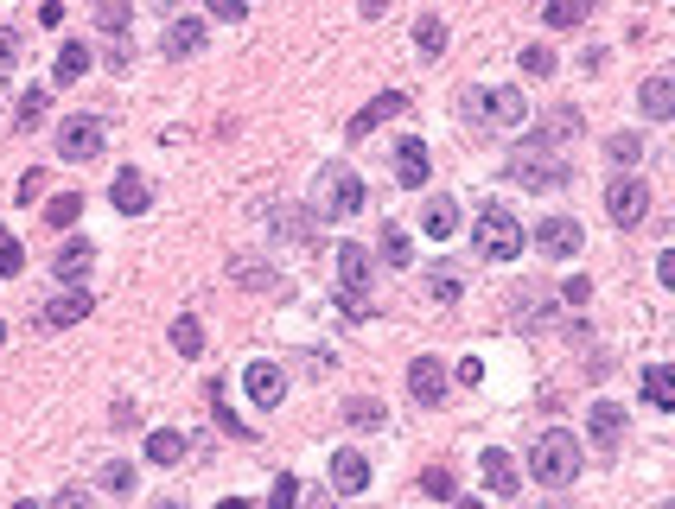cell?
I'll return each instance as SVG.
<instances>
[{
    "label": "cell",
    "mask_w": 675,
    "mask_h": 509,
    "mask_svg": "<svg viewBox=\"0 0 675 509\" xmlns=\"http://www.w3.org/2000/svg\"><path fill=\"white\" fill-rule=\"evenodd\" d=\"M402 109H408V96H402V90H383V96H370V102H363V109L351 115V128H344V134L363 140V134H376V128H383V121H395Z\"/></svg>",
    "instance_id": "4fadbf2b"
},
{
    "label": "cell",
    "mask_w": 675,
    "mask_h": 509,
    "mask_svg": "<svg viewBox=\"0 0 675 509\" xmlns=\"http://www.w3.org/2000/svg\"><path fill=\"white\" fill-rule=\"evenodd\" d=\"M300 509H338V503L325 497V490H306V497H300Z\"/></svg>",
    "instance_id": "11a10c76"
},
{
    "label": "cell",
    "mask_w": 675,
    "mask_h": 509,
    "mask_svg": "<svg viewBox=\"0 0 675 509\" xmlns=\"http://www.w3.org/2000/svg\"><path fill=\"white\" fill-rule=\"evenodd\" d=\"M338 255V280H344V293H370V280H376V261H370V249H357V242H344V249H332Z\"/></svg>",
    "instance_id": "e0dca14e"
},
{
    "label": "cell",
    "mask_w": 675,
    "mask_h": 509,
    "mask_svg": "<svg viewBox=\"0 0 675 509\" xmlns=\"http://www.w3.org/2000/svg\"><path fill=\"white\" fill-rule=\"evenodd\" d=\"M529 471H535V484H548V490H567L580 478V440L567 427H548L542 440L529 446Z\"/></svg>",
    "instance_id": "3957f363"
},
{
    "label": "cell",
    "mask_w": 675,
    "mask_h": 509,
    "mask_svg": "<svg viewBox=\"0 0 675 509\" xmlns=\"http://www.w3.org/2000/svg\"><path fill=\"white\" fill-rule=\"evenodd\" d=\"M663 509H675V503H663Z\"/></svg>",
    "instance_id": "e7e4bbea"
},
{
    "label": "cell",
    "mask_w": 675,
    "mask_h": 509,
    "mask_svg": "<svg viewBox=\"0 0 675 509\" xmlns=\"http://www.w3.org/2000/svg\"><path fill=\"white\" fill-rule=\"evenodd\" d=\"M109 204L121 210V217H141V210L153 204V191H147V179H141L134 166H121V172H115V185H109Z\"/></svg>",
    "instance_id": "d6986e66"
},
{
    "label": "cell",
    "mask_w": 675,
    "mask_h": 509,
    "mask_svg": "<svg viewBox=\"0 0 675 509\" xmlns=\"http://www.w3.org/2000/svg\"><path fill=\"white\" fill-rule=\"evenodd\" d=\"M383 401H370V395H351V401H344V427H363V433H370V427H383Z\"/></svg>",
    "instance_id": "f546056e"
},
{
    "label": "cell",
    "mask_w": 675,
    "mask_h": 509,
    "mask_svg": "<svg viewBox=\"0 0 675 509\" xmlns=\"http://www.w3.org/2000/svg\"><path fill=\"white\" fill-rule=\"evenodd\" d=\"M395 179L408 191H421L434 179V160H427V140H395Z\"/></svg>",
    "instance_id": "ac0fdd59"
},
{
    "label": "cell",
    "mask_w": 675,
    "mask_h": 509,
    "mask_svg": "<svg viewBox=\"0 0 675 509\" xmlns=\"http://www.w3.org/2000/svg\"><path fill=\"white\" fill-rule=\"evenodd\" d=\"M39 191H45V172H26V179H20V198L32 204V198H39Z\"/></svg>",
    "instance_id": "db71d44e"
},
{
    "label": "cell",
    "mask_w": 675,
    "mask_h": 509,
    "mask_svg": "<svg viewBox=\"0 0 675 509\" xmlns=\"http://www.w3.org/2000/svg\"><path fill=\"white\" fill-rule=\"evenodd\" d=\"M446 389H453V376H446L440 357H414V363H408V395L421 401V408H440Z\"/></svg>",
    "instance_id": "9c48e42d"
},
{
    "label": "cell",
    "mask_w": 675,
    "mask_h": 509,
    "mask_svg": "<svg viewBox=\"0 0 675 509\" xmlns=\"http://www.w3.org/2000/svg\"><path fill=\"white\" fill-rule=\"evenodd\" d=\"M20 268H26V249H20V236H13V230H0V280H13Z\"/></svg>",
    "instance_id": "ab89813d"
},
{
    "label": "cell",
    "mask_w": 675,
    "mask_h": 509,
    "mask_svg": "<svg viewBox=\"0 0 675 509\" xmlns=\"http://www.w3.org/2000/svg\"><path fill=\"white\" fill-rule=\"evenodd\" d=\"M242 395H249V408H281L287 370H281V363H268V357H255L249 370H242Z\"/></svg>",
    "instance_id": "ba28073f"
},
{
    "label": "cell",
    "mask_w": 675,
    "mask_h": 509,
    "mask_svg": "<svg viewBox=\"0 0 675 509\" xmlns=\"http://www.w3.org/2000/svg\"><path fill=\"white\" fill-rule=\"evenodd\" d=\"M478 471H484V484H491L497 497H516V484H523V471L510 465L504 446H484V452H478Z\"/></svg>",
    "instance_id": "44dd1931"
},
{
    "label": "cell",
    "mask_w": 675,
    "mask_h": 509,
    "mask_svg": "<svg viewBox=\"0 0 675 509\" xmlns=\"http://www.w3.org/2000/svg\"><path fill=\"white\" fill-rule=\"evenodd\" d=\"M160 51H166V58H198V51H204V20H172Z\"/></svg>",
    "instance_id": "cb8c5ba5"
},
{
    "label": "cell",
    "mask_w": 675,
    "mask_h": 509,
    "mask_svg": "<svg viewBox=\"0 0 675 509\" xmlns=\"http://www.w3.org/2000/svg\"><path fill=\"white\" fill-rule=\"evenodd\" d=\"M656 280H663V287H675V249L656 255Z\"/></svg>",
    "instance_id": "816d5d0a"
},
{
    "label": "cell",
    "mask_w": 675,
    "mask_h": 509,
    "mask_svg": "<svg viewBox=\"0 0 675 509\" xmlns=\"http://www.w3.org/2000/svg\"><path fill=\"white\" fill-rule=\"evenodd\" d=\"M90 268H96V249H90L83 236H71L58 255H51V274H58L64 287H83V280H90Z\"/></svg>",
    "instance_id": "2e32d148"
},
{
    "label": "cell",
    "mask_w": 675,
    "mask_h": 509,
    "mask_svg": "<svg viewBox=\"0 0 675 509\" xmlns=\"http://www.w3.org/2000/svg\"><path fill=\"white\" fill-rule=\"evenodd\" d=\"M414 51H421V58H440L446 51V20L440 13H421V20H414Z\"/></svg>",
    "instance_id": "f1b7e54d"
},
{
    "label": "cell",
    "mask_w": 675,
    "mask_h": 509,
    "mask_svg": "<svg viewBox=\"0 0 675 509\" xmlns=\"http://www.w3.org/2000/svg\"><path fill=\"white\" fill-rule=\"evenodd\" d=\"M51 509H96V503H90V490H58Z\"/></svg>",
    "instance_id": "7dc6e473"
},
{
    "label": "cell",
    "mask_w": 675,
    "mask_h": 509,
    "mask_svg": "<svg viewBox=\"0 0 675 509\" xmlns=\"http://www.w3.org/2000/svg\"><path fill=\"white\" fill-rule=\"evenodd\" d=\"M268 509H300V478H293V471H281V478H274Z\"/></svg>",
    "instance_id": "60d3db41"
},
{
    "label": "cell",
    "mask_w": 675,
    "mask_h": 509,
    "mask_svg": "<svg viewBox=\"0 0 675 509\" xmlns=\"http://www.w3.org/2000/svg\"><path fill=\"white\" fill-rule=\"evenodd\" d=\"M421 230L434 236V242H446V236L459 230V210H453V204H434V210H427V217H421Z\"/></svg>",
    "instance_id": "f35d334b"
},
{
    "label": "cell",
    "mask_w": 675,
    "mask_h": 509,
    "mask_svg": "<svg viewBox=\"0 0 675 509\" xmlns=\"http://www.w3.org/2000/svg\"><path fill=\"white\" fill-rule=\"evenodd\" d=\"M185 452H192V440H185V433H172V427H153V433H147V459H153V465H185Z\"/></svg>",
    "instance_id": "d4e9b609"
},
{
    "label": "cell",
    "mask_w": 675,
    "mask_h": 509,
    "mask_svg": "<svg viewBox=\"0 0 675 509\" xmlns=\"http://www.w3.org/2000/svg\"><path fill=\"white\" fill-rule=\"evenodd\" d=\"M109 64H115V70H128V64H134V45H128V39H115V45H109Z\"/></svg>",
    "instance_id": "f907efd6"
},
{
    "label": "cell",
    "mask_w": 675,
    "mask_h": 509,
    "mask_svg": "<svg viewBox=\"0 0 675 509\" xmlns=\"http://www.w3.org/2000/svg\"><path fill=\"white\" fill-rule=\"evenodd\" d=\"M332 490H344V497H363V490H370V459H363V452H332Z\"/></svg>",
    "instance_id": "ffe728a7"
},
{
    "label": "cell",
    "mask_w": 675,
    "mask_h": 509,
    "mask_svg": "<svg viewBox=\"0 0 675 509\" xmlns=\"http://www.w3.org/2000/svg\"><path fill=\"white\" fill-rule=\"evenodd\" d=\"M211 13H217V20H249V0H211Z\"/></svg>",
    "instance_id": "bcb514c9"
},
{
    "label": "cell",
    "mask_w": 675,
    "mask_h": 509,
    "mask_svg": "<svg viewBox=\"0 0 675 509\" xmlns=\"http://www.w3.org/2000/svg\"><path fill=\"white\" fill-rule=\"evenodd\" d=\"M128 20H134V0H96V26L109 32V39H121Z\"/></svg>",
    "instance_id": "d6a6232c"
},
{
    "label": "cell",
    "mask_w": 675,
    "mask_h": 509,
    "mask_svg": "<svg viewBox=\"0 0 675 509\" xmlns=\"http://www.w3.org/2000/svg\"><path fill=\"white\" fill-rule=\"evenodd\" d=\"M605 217H612L618 230H637V223L650 217V185L644 179H612L605 185Z\"/></svg>",
    "instance_id": "52a82bcc"
},
{
    "label": "cell",
    "mask_w": 675,
    "mask_h": 509,
    "mask_svg": "<svg viewBox=\"0 0 675 509\" xmlns=\"http://www.w3.org/2000/svg\"><path fill=\"white\" fill-rule=\"evenodd\" d=\"M586 427H593V446L599 452H618L625 446V408H618V401H593V408H586Z\"/></svg>",
    "instance_id": "7c38bea8"
},
{
    "label": "cell",
    "mask_w": 675,
    "mask_h": 509,
    "mask_svg": "<svg viewBox=\"0 0 675 509\" xmlns=\"http://www.w3.org/2000/svg\"><path fill=\"white\" fill-rule=\"evenodd\" d=\"M523 70H529V77H548V70H555V51H548V45H523Z\"/></svg>",
    "instance_id": "ee69618b"
},
{
    "label": "cell",
    "mask_w": 675,
    "mask_h": 509,
    "mask_svg": "<svg viewBox=\"0 0 675 509\" xmlns=\"http://www.w3.org/2000/svg\"><path fill=\"white\" fill-rule=\"evenodd\" d=\"M274 230H281V236H293V242H306V249H313L325 223L313 217V210H274Z\"/></svg>",
    "instance_id": "484cf974"
},
{
    "label": "cell",
    "mask_w": 675,
    "mask_h": 509,
    "mask_svg": "<svg viewBox=\"0 0 675 509\" xmlns=\"http://www.w3.org/2000/svg\"><path fill=\"white\" fill-rule=\"evenodd\" d=\"M51 147H58V160H71V166L96 160V153H102V121L96 115H64L58 134H51Z\"/></svg>",
    "instance_id": "8992f818"
},
{
    "label": "cell",
    "mask_w": 675,
    "mask_h": 509,
    "mask_svg": "<svg viewBox=\"0 0 675 509\" xmlns=\"http://www.w3.org/2000/svg\"><path fill=\"white\" fill-rule=\"evenodd\" d=\"M217 509H255V503H249V497H223Z\"/></svg>",
    "instance_id": "6f0895ef"
},
{
    "label": "cell",
    "mask_w": 675,
    "mask_h": 509,
    "mask_svg": "<svg viewBox=\"0 0 675 509\" xmlns=\"http://www.w3.org/2000/svg\"><path fill=\"white\" fill-rule=\"evenodd\" d=\"M421 490H427V497H440V503H453V497H459V478H453L446 465H427V471H421Z\"/></svg>",
    "instance_id": "74e56055"
},
{
    "label": "cell",
    "mask_w": 675,
    "mask_h": 509,
    "mask_svg": "<svg viewBox=\"0 0 675 509\" xmlns=\"http://www.w3.org/2000/svg\"><path fill=\"white\" fill-rule=\"evenodd\" d=\"M230 280L242 293H281V268L262 255H230Z\"/></svg>",
    "instance_id": "5bb4252c"
},
{
    "label": "cell",
    "mask_w": 675,
    "mask_h": 509,
    "mask_svg": "<svg viewBox=\"0 0 675 509\" xmlns=\"http://www.w3.org/2000/svg\"><path fill=\"white\" fill-rule=\"evenodd\" d=\"M13 509H39V503H13Z\"/></svg>",
    "instance_id": "6125c7cd"
},
{
    "label": "cell",
    "mask_w": 675,
    "mask_h": 509,
    "mask_svg": "<svg viewBox=\"0 0 675 509\" xmlns=\"http://www.w3.org/2000/svg\"><path fill=\"white\" fill-rule=\"evenodd\" d=\"M472 236H478V255L484 261H516V255H523V223H516L504 204L478 210V230Z\"/></svg>",
    "instance_id": "5b68a950"
},
{
    "label": "cell",
    "mask_w": 675,
    "mask_h": 509,
    "mask_svg": "<svg viewBox=\"0 0 675 509\" xmlns=\"http://www.w3.org/2000/svg\"><path fill=\"white\" fill-rule=\"evenodd\" d=\"M453 509H484V503L478 497H453Z\"/></svg>",
    "instance_id": "680465c9"
},
{
    "label": "cell",
    "mask_w": 675,
    "mask_h": 509,
    "mask_svg": "<svg viewBox=\"0 0 675 509\" xmlns=\"http://www.w3.org/2000/svg\"><path fill=\"white\" fill-rule=\"evenodd\" d=\"M535 249H542V255H580L586 230L574 217H542V223H535Z\"/></svg>",
    "instance_id": "8fae6325"
},
{
    "label": "cell",
    "mask_w": 675,
    "mask_h": 509,
    "mask_svg": "<svg viewBox=\"0 0 675 509\" xmlns=\"http://www.w3.org/2000/svg\"><path fill=\"white\" fill-rule=\"evenodd\" d=\"M472 128H529V96L523 90H472L465 96Z\"/></svg>",
    "instance_id": "277c9868"
},
{
    "label": "cell",
    "mask_w": 675,
    "mask_h": 509,
    "mask_svg": "<svg viewBox=\"0 0 675 509\" xmlns=\"http://www.w3.org/2000/svg\"><path fill=\"white\" fill-rule=\"evenodd\" d=\"M637 109H644L650 121H669L675 115V77H644L637 83Z\"/></svg>",
    "instance_id": "603a6c76"
},
{
    "label": "cell",
    "mask_w": 675,
    "mask_h": 509,
    "mask_svg": "<svg viewBox=\"0 0 675 509\" xmlns=\"http://www.w3.org/2000/svg\"><path fill=\"white\" fill-rule=\"evenodd\" d=\"M96 312V300H90V287H64V293H51L45 300V312H39V325L45 331H64V325H83Z\"/></svg>",
    "instance_id": "30bf717a"
},
{
    "label": "cell",
    "mask_w": 675,
    "mask_h": 509,
    "mask_svg": "<svg viewBox=\"0 0 675 509\" xmlns=\"http://www.w3.org/2000/svg\"><path fill=\"white\" fill-rule=\"evenodd\" d=\"M153 509H185V503H153Z\"/></svg>",
    "instance_id": "94428289"
},
{
    "label": "cell",
    "mask_w": 675,
    "mask_h": 509,
    "mask_svg": "<svg viewBox=\"0 0 675 509\" xmlns=\"http://www.w3.org/2000/svg\"><path fill=\"white\" fill-rule=\"evenodd\" d=\"M542 20L548 26H580V20H593V0H548V7H542Z\"/></svg>",
    "instance_id": "4dcf8cb0"
},
{
    "label": "cell",
    "mask_w": 675,
    "mask_h": 509,
    "mask_svg": "<svg viewBox=\"0 0 675 509\" xmlns=\"http://www.w3.org/2000/svg\"><path fill=\"white\" fill-rule=\"evenodd\" d=\"M211 408H217V427H223V433H236V440H255V427L230 408V401H223V382H211Z\"/></svg>",
    "instance_id": "836d02e7"
},
{
    "label": "cell",
    "mask_w": 675,
    "mask_h": 509,
    "mask_svg": "<svg viewBox=\"0 0 675 509\" xmlns=\"http://www.w3.org/2000/svg\"><path fill=\"white\" fill-rule=\"evenodd\" d=\"M586 134V115L580 109H548L542 121H535V147H567V140H580Z\"/></svg>",
    "instance_id": "9a60e30c"
},
{
    "label": "cell",
    "mask_w": 675,
    "mask_h": 509,
    "mask_svg": "<svg viewBox=\"0 0 675 509\" xmlns=\"http://www.w3.org/2000/svg\"><path fill=\"white\" fill-rule=\"evenodd\" d=\"M427 287H434V300H440V306H459V293H465V280H459V268H446V261H440V268H434V274H427Z\"/></svg>",
    "instance_id": "d590c367"
},
{
    "label": "cell",
    "mask_w": 675,
    "mask_h": 509,
    "mask_svg": "<svg viewBox=\"0 0 675 509\" xmlns=\"http://www.w3.org/2000/svg\"><path fill=\"white\" fill-rule=\"evenodd\" d=\"M172 350H179V357H204V319L198 312H179V319H172Z\"/></svg>",
    "instance_id": "83f0119b"
},
{
    "label": "cell",
    "mask_w": 675,
    "mask_h": 509,
    "mask_svg": "<svg viewBox=\"0 0 675 509\" xmlns=\"http://www.w3.org/2000/svg\"><path fill=\"white\" fill-rule=\"evenodd\" d=\"M408 255H414L408 230H402V223H383V261H389V268H408Z\"/></svg>",
    "instance_id": "8d00e7d4"
},
{
    "label": "cell",
    "mask_w": 675,
    "mask_h": 509,
    "mask_svg": "<svg viewBox=\"0 0 675 509\" xmlns=\"http://www.w3.org/2000/svg\"><path fill=\"white\" fill-rule=\"evenodd\" d=\"M363 204H370V185L357 179V166L332 160V166L319 172V185H313V217L319 223H344V217H357Z\"/></svg>",
    "instance_id": "6da1fadb"
},
{
    "label": "cell",
    "mask_w": 675,
    "mask_h": 509,
    "mask_svg": "<svg viewBox=\"0 0 675 509\" xmlns=\"http://www.w3.org/2000/svg\"><path fill=\"white\" fill-rule=\"evenodd\" d=\"M109 420H115V427H134V401H128V395H121V401H115V408H109Z\"/></svg>",
    "instance_id": "f5cc1de1"
},
{
    "label": "cell",
    "mask_w": 675,
    "mask_h": 509,
    "mask_svg": "<svg viewBox=\"0 0 675 509\" xmlns=\"http://www.w3.org/2000/svg\"><path fill=\"white\" fill-rule=\"evenodd\" d=\"M510 185H523V191H542V198H555V191H567V185H574V166H567L555 147H535V140H523V147L510 153Z\"/></svg>",
    "instance_id": "7a4b0ae2"
},
{
    "label": "cell",
    "mask_w": 675,
    "mask_h": 509,
    "mask_svg": "<svg viewBox=\"0 0 675 509\" xmlns=\"http://www.w3.org/2000/svg\"><path fill=\"white\" fill-rule=\"evenodd\" d=\"M644 134H612V140H605V160H612V166H637V160H644Z\"/></svg>",
    "instance_id": "e575fe53"
},
{
    "label": "cell",
    "mask_w": 675,
    "mask_h": 509,
    "mask_svg": "<svg viewBox=\"0 0 675 509\" xmlns=\"http://www.w3.org/2000/svg\"><path fill=\"white\" fill-rule=\"evenodd\" d=\"M90 45H83V39H64L58 45V64H51V83H58V90H71V83H83V77H90Z\"/></svg>",
    "instance_id": "7402d4cb"
},
{
    "label": "cell",
    "mask_w": 675,
    "mask_h": 509,
    "mask_svg": "<svg viewBox=\"0 0 675 509\" xmlns=\"http://www.w3.org/2000/svg\"><path fill=\"white\" fill-rule=\"evenodd\" d=\"M45 102H51V96L39 90V83H32V90L20 96V115H13V121H20V128H39V121H45Z\"/></svg>",
    "instance_id": "b9f144b4"
},
{
    "label": "cell",
    "mask_w": 675,
    "mask_h": 509,
    "mask_svg": "<svg viewBox=\"0 0 675 509\" xmlns=\"http://www.w3.org/2000/svg\"><path fill=\"white\" fill-rule=\"evenodd\" d=\"M102 484H109V497H128V490H134V465H128V459H109Z\"/></svg>",
    "instance_id": "7bdbcfd3"
},
{
    "label": "cell",
    "mask_w": 675,
    "mask_h": 509,
    "mask_svg": "<svg viewBox=\"0 0 675 509\" xmlns=\"http://www.w3.org/2000/svg\"><path fill=\"white\" fill-rule=\"evenodd\" d=\"M542 509H574V503H561V497H548V503H542Z\"/></svg>",
    "instance_id": "91938a15"
},
{
    "label": "cell",
    "mask_w": 675,
    "mask_h": 509,
    "mask_svg": "<svg viewBox=\"0 0 675 509\" xmlns=\"http://www.w3.org/2000/svg\"><path fill=\"white\" fill-rule=\"evenodd\" d=\"M459 382H465V389H478V382H484V363L465 357V363H459Z\"/></svg>",
    "instance_id": "681fc988"
},
{
    "label": "cell",
    "mask_w": 675,
    "mask_h": 509,
    "mask_svg": "<svg viewBox=\"0 0 675 509\" xmlns=\"http://www.w3.org/2000/svg\"><path fill=\"white\" fill-rule=\"evenodd\" d=\"M7 64H20V32H13V26L0 32V70H7Z\"/></svg>",
    "instance_id": "c3c4849f"
},
{
    "label": "cell",
    "mask_w": 675,
    "mask_h": 509,
    "mask_svg": "<svg viewBox=\"0 0 675 509\" xmlns=\"http://www.w3.org/2000/svg\"><path fill=\"white\" fill-rule=\"evenodd\" d=\"M77 217H83V198H77V191H58V198L45 204V230H71Z\"/></svg>",
    "instance_id": "1f68e13d"
},
{
    "label": "cell",
    "mask_w": 675,
    "mask_h": 509,
    "mask_svg": "<svg viewBox=\"0 0 675 509\" xmlns=\"http://www.w3.org/2000/svg\"><path fill=\"white\" fill-rule=\"evenodd\" d=\"M644 401H650V408H675V370H669V363H650V370H644Z\"/></svg>",
    "instance_id": "4316f807"
},
{
    "label": "cell",
    "mask_w": 675,
    "mask_h": 509,
    "mask_svg": "<svg viewBox=\"0 0 675 509\" xmlns=\"http://www.w3.org/2000/svg\"><path fill=\"white\" fill-rule=\"evenodd\" d=\"M0 344H7V325H0Z\"/></svg>",
    "instance_id": "be15d7a7"
},
{
    "label": "cell",
    "mask_w": 675,
    "mask_h": 509,
    "mask_svg": "<svg viewBox=\"0 0 675 509\" xmlns=\"http://www.w3.org/2000/svg\"><path fill=\"white\" fill-rule=\"evenodd\" d=\"M561 300H567V306H586V300H593V280H586V274H574V280L561 287Z\"/></svg>",
    "instance_id": "f6af8a7d"
},
{
    "label": "cell",
    "mask_w": 675,
    "mask_h": 509,
    "mask_svg": "<svg viewBox=\"0 0 675 509\" xmlns=\"http://www.w3.org/2000/svg\"><path fill=\"white\" fill-rule=\"evenodd\" d=\"M357 7H363V20H383V13H389V0H357Z\"/></svg>",
    "instance_id": "9f6ffc18"
}]
</instances>
